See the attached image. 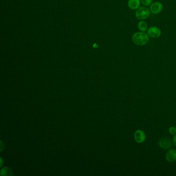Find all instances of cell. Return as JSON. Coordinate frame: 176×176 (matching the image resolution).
Listing matches in <instances>:
<instances>
[{
	"label": "cell",
	"mask_w": 176,
	"mask_h": 176,
	"mask_svg": "<svg viewBox=\"0 0 176 176\" xmlns=\"http://www.w3.org/2000/svg\"><path fill=\"white\" fill-rule=\"evenodd\" d=\"M167 161L170 162H173L176 161V150L171 149L168 151L166 155Z\"/></svg>",
	"instance_id": "8"
},
{
	"label": "cell",
	"mask_w": 176,
	"mask_h": 176,
	"mask_svg": "<svg viewBox=\"0 0 176 176\" xmlns=\"http://www.w3.org/2000/svg\"><path fill=\"white\" fill-rule=\"evenodd\" d=\"M142 3L146 6H149L151 5L152 2V0H140Z\"/></svg>",
	"instance_id": "10"
},
{
	"label": "cell",
	"mask_w": 176,
	"mask_h": 176,
	"mask_svg": "<svg viewBox=\"0 0 176 176\" xmlns=\"http://www.w3.org/2000/svg\"><path fill=\"white\" fill-rule=\"evenodd\" d=\"M160 147L163 149H168L171 146V142L168 137H163L159 142Z\"/></svg>",
	"instance_id": "6"
},
{
	"label": "cell",
	"mask_w": 176,
	"mask_h": 176,
	"mask_svg": "<svg viewBox=\"0 0 176 176\" xmlns=\"http://www.w3.org/2000/svg\"><path fill=\"white\" fill-rule=\"evenodd\" d=\"M93 48H95V49H96V48H98V47H99V45H98V44H96V43H95V44H93Z\"/></svg>",
	"instance_id": "13"
},
{
	"label": "cell",
	"mask_w": 176,
	"mask_h": 176,
	"mask_svg": "<svg viewBox=\"0 0 176 176\" xmlns=\"http://www.w3.org/2000/svg\"><path fill=\"white\" fill-rule=\"evenodd\" d=\"M150 10L147 7L142 6L139 7L136 12V16L137 19L143 20L150 16Z\"/></svg>",
	"instance_id": "2"
},
{
	"label": "cell",
	"mask_w": 176,
	"mask_h": 176,
	"mask_svg": "<svg viewBox=\"0 0 176 176\" xmlns=\"http://www.w3.org/2000/svg\"><path fill=\"white\" fill-rule=\"evenodd\" d=\"M132 40L134 44L137 46H142L147 44L149 38L147 33L143 32H138L132 35Z\"/></svg>",
	"instance_id": "1"
},
{
	"label": "cell",
	"mask_w": 176,
	"mask_h": 176,
	"mask_svg": "<svg viewBox=\"0 0 176 176\" xmlns=\"http://www.w3.org/2000/svg\"><path fill=\"white\" fill-rule=\"evenodd\" d=\"M137 28L140 32H145L148 29V25L147 22L143 21V20H140L139 22L137 25Z\"/></svg>",
	"instance_id": "9"
},
{
	"label": "cell",
	"mask_w": 176,
	"mask_h": 176,
	"mask_svg": "<svg viewBox=\"0 0 176 176\" xmlns=\"http://www.w3.org/2000/svg\"><path fill=\"white\" fill-rule=\"evenodd\" d=\"M147 34L151 37L157 38L161 36L162 32L158 27L152 26L147 29Z\"/></svg>",
	"instance_id": "3"
},
{
	"label": "cell",
	"mask_w": 176,
	"mask_h": 176,
	"mask_svg": "<svg viewBox=\"0 0 176 176\" xmlns=\"http://www.w3.org/2000/svg\"><path fill=\"white\" fill-rule=\"evenodd\" d=\"M134 136L136 142L140 143H143V142H145L146 139L145 134L143 131L141 130H137L134 133Z\"/></svg>",
	"instance_id": "5"
},
{
	"label": "cell",
	"mask_w": 176,
	"mask_h": 176,
	"mask_svg": "<svg viewBox=\"0 0 176 176\" xmlns=\"http://www.w3.org/2000/svg\"><path fill=\"white\" fill-rule=\"evenodd\" d=\"M140 0H128V6L132 10H137L140 7Z\"/></svg>",
	"instance_id": "7"
},
{
	"label": "cell",
	"mask_w": 176,
	"mask_h": 176,
	"mask_svg": "<svg viewBox=\"0 0 176 176\" xmlns=\"http://www.w3.org/2000/svg\"><path fill=\"white\" fill-rule=\"evenodd\" d=\"M173 143H174V145L176 146V134H175L173 139Z\"/></svg>",
	"instance_id": "12"
},
{
	"label": "cell",
	"mask_w": 176,
	"mask_h": 176,
	"mask_svg": "<svg viewBox=\"0 0 176 176\" xmlns=\"http://www.w3.org/2000/svg\"><path fill=\"white\" fill-rule=\"evenodd\" d=\"M163 6L161 3L159 2H155L152 3L150 5V10L152 13L157 15L162 11Z\"/></svg>",
	"instance_id": "4"
},
{
	"label": "cell",
	"mask_w": 176,
	"mask_h": 176,
	"mask_svg": "<svg viewBox=\"0 0 176 176\" xmlns=\"http://www.w3.org/2000/svg\"><path fill=\"white\" fill-rule=\"evenodd\" d=\"M169 131H170V133L173 134V135H175L176 134V128L174 127H171L169 129Z\"/></svg>",
	"instance_id": "11"
}]
</instances>
